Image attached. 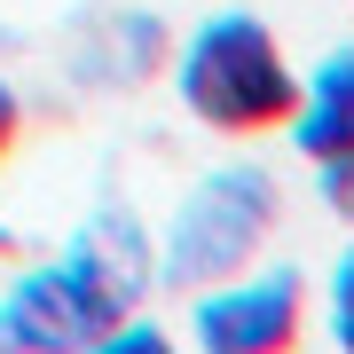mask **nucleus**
<instances>
[{"label":"nucleus","instance_id":"obj_1","mask_svg":"<svg viewBox=\"0 0 354 354\" xmlns=\"http://www.w3.org/2000/svg\"><path fill=\"white\" fill-rule=\"evenodd\" d=\"M158 283V252L134 228V213H95L48 268L0 299V346L55 354V346H102Z\"/></svg>","mask_w":354,"mask_h":354},{"label":"nucleus","instance_id":"obj_2","mask_svg":"<svg viewBox=\"0 0 354 354\" xmlns=\"http://www.w3.org/2000/svg\"><path fill=\"white\" fill-rule=\"evenodd\" d=\"M174 87H181V111L205 118L213 134H268L299 102V71L283 64V39L268 32V16L221 8L181 39Z\"/></svg>","mask_w":354,"mask_h":354},{"label":"nucleus","instance_id":"obj_3","mask_svg":"<svg viewBox=\"0 0 354 354\" xmlns=\"http://www.w3.org/2000/svg\"><path fill=\"white\" fill-rule=\"evenodd\" d=\"M276 174L268 165H213L189 197H181L174 228L158 244V283L165 291H205L236 268H252V252L276 228Z\"/></svg>","mask_w":354,"mask_h":354},{"label":"nucleus","instance_id":"obj_4","mask_svg":"<svg viewBox=\"0 0 354 354\" xmlns=\"http://www.w3.org/2000/svg\"><path fill=\"white\" fill-rule=\"evenodd\" d=\"M299 268H260V276H221L189 299V330L205 354H276L299 339V307H307Z\"/></svg>","mask_w":354,"mask_h":354},{"label":"nucleus","instance_id":"obj_5","mask_svg":"<svg viewBox=\"0 0 354 354\" xmlns=\"http://www.w3.org/2000/svg\"><path fill=\"white\" fill-rule=\"evenodd\" d=\"M291 142H299V158H346L354 150V39L339 55H323L315 79H299V102H291Z\"/></svg>","mask_w":354,"mask_h":354},{"label":"nucleus","instance_id":"obj_6","mask_svg":"<svg viewBox=\"0 0 354 354\" xmlns=\"http://www.w3.org/2000/svg\"><path fill=\"white\" fill-rule=\"evenodd\" d=\"M330 339L354 354V244L330 260Z\"/></svg>","mask_w":354,"mask_h":354},{"label":"nucleus","instance_id":"obj_7","mask_svg":"<svg viewBox=\"0 0 354 354\" xmlns=\"http://www.w3.org/2000/svg\"><path fill=\"white\" fill-rule=\"evenodd\" d=\"M323 197H330L339 221H354V150L346 158H323Z\"/></svg>","mask_w":354,"mask_h":354},{"label":"nucleus","instance_id":"obj_8","mask_svg":"<svg viewBox=\"0 0 354 354\" xmlns=\"http://www.w3.org/2000/svg\"><path fill=\"white\" fill-rule=\"evenodd\" d=\"M16 127H24V111H16V95L0 87V158H8V142H16Z\"/></svg>","mask_w":354,"mask_h":354}]
</instances>
